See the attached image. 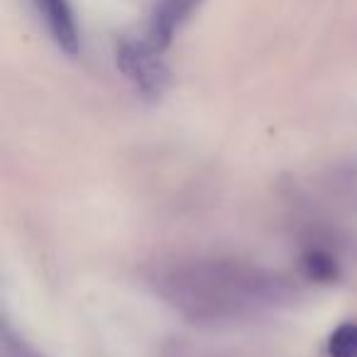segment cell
Masks as SVG:
<instances>
[{"label": "cell", "instance_id": "obj_1", "mask_svg": "<svg viewBox=\"0 0 357 357\" xmlns=\"http://www.w3.org/2000/svg\"><path fill=\"white\" fill-rule=\"evenodd\" d=\"M115 61L144 100H159L169 89V69L162 61V52L152 50L147 40H123L115 50Z\"/></svg>", "mask_w": 357, "mask_h": 357}, {"label": "cell", "instance_id": "obj_2", "mask_svg": "<svg viewBox=\"0 0 357 357\" xmlns=\"http://www.w3.org/2000/svg\"><path fill=\"white\" fill-rule=\"evenodd\" d=\"M201 0H159V6L154 8L152 20L147 27V45L157 52H164L172 45L174 35L186 20L191 13L199 8Z\"/></svg>", "mask_w": 357, "mask_h": 357}, {"label": "cell", "instance_id": "obj_3", "mask_svg": "<svg viewBox=\"0 0 357 357\" xmlns=\"http://www.w3.org/2000/svg\"><path fill=\"white\" fill-rule=\"evenodd\" d=\"M35 6L42 13V17H45L56 45L64 52H69V54L79 52V27H76L74 10H71L69 0H35Z\"/></svg>", "mask_w": 357, "mask_h": 357}, {"label": "cell", "instance_id": "obj_4", "mask_svg": "<svg viewBox=\"0 0 357 357\" xmlns=\"http://www.w3.org/2000/svg\"><path fill=\"white\" fill-rule=\"evenodd\" d=\"M301 269L306 279L318 284H333L337 279V262L326 250H308L301 259Z\"/></svg>", "mask_w": 357, "mask_h": 357}, {"label": "cell", "instance_id": "obj_5", "mask_svg": "<svg viewBox=\"0 0 357 357\" xmlns=\"http://www.w3.org/2000/svg\"><path fill=\"white\" fill-rule=\"evenodd\" d=\"M328 357H357V323H340L328 335Z\"/></svg>", "mask_w": 357, "mask_h": 357}]
</instances>
